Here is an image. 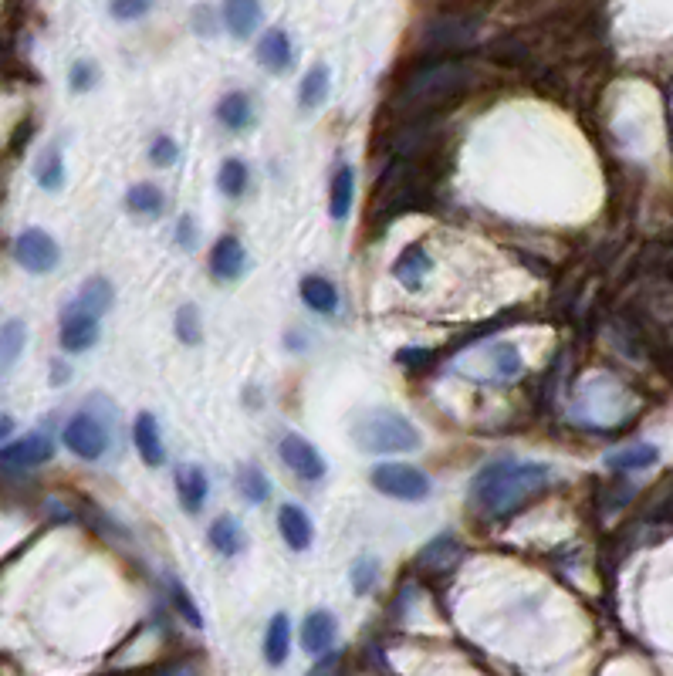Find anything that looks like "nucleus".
Segmentation results:
<instances>
[{"mask_svg":"<svg viewBox=\"0 0 673 676\" xmlns=\"http://www.w3.org/2000/svg\"><path fill=\"white\" fill-rule=\"evenodd\" d=\"M386 197V213H406L416 210L427 203V183H423V173L413 159H396L393 166L383 173L379 180V193L376 200Z\"/></svg>","mask_w":673,"mask_h":676,"instance_id":"obj_4","label":"nucleus"},{"mask_svg":"<svg viewBox=\"0 0 673 676\" xmlns=\"http://www.w3.org/2000/svg\"><path fill=\"white\" fill-rule=\"evenodd\" d=\"M51 453H55V443H51L44 433H31V437L11 443V447L0 450V467L7 470H28L38 464H48Z\"/></svg>","mask_w":673,"mask_h":676,"instance_id":"obj_10","label":"nucleus"},{"mask_svg":"<svg viewBox=\"0 0 673 676\" xmlns=\"http://www.w3.org/2000/svg\"><path fill=\"white\" fill-rule=\"evenodd\" d=\"M335 636H339V622H335L332 612H325V609L308 612L305 622H301V646H305V653H312V656L329 653L335 646Z\"/></svg>","mask_w":673,"mask_h":676,"instance_id":"obj_11","label":"nucleus"},{"mask_svg":"<svg viewBox=\"0 0 673 676\" xmlns=\"http://www.w3.org/2000/svg\"><path fill=\"white\" fill-rule=\"evenodd\" d=\"M474 71L464 61H433V65L413 71L396 92L393 109L403 112L406 119H420V115H433L444 102L457 99L467 85H471Z\"/></svg>","mask_w":673,"mask_h":676,"instance_id":"obj_2","label":"nucleus"},{"mask_svg":"<svg viewBox=\"0 0 673 676\" xmlns=\"http://www.w3.org/2000/svg\"><path fill=\"white\" fill-rule=\"evenodd\" d=\"M339 663H342L339 656H325L322 663L312 666V673H308V676H339Z\"/></svg>","mask_w":673,"mask_h":676,"instance_id":"obj_41","label":"nucleus"},{"mask_svg":"<svg viewBox=\"0 0 673 676\" xmlns=\"http://www.w3.org/2000/svg\"><path fill=\"white\" fill-rule=\"evenodd\" d=\"M149 11V0H112L109 4V14L115 21H136V17H143Z\"/></svg>","mask_w":673,"mask_h":676,"instance_id":"obj_37","label":"nucleus"},{"mask_svg":"<svg viewBox=\"0 0 673 676\" xmlns=\"http://www.w3.org/2000/svg\"><path fill=\"white\" fill-rule=\"evenodd\" d=\"M352 443H356L359 450L383 457V453H410L420 447L423 437L403 413L379 406V409L359 413V420L352 423Z\"/></svg>","mask_w":673,"mask_h":676,"instance_id":"obj_3","label":"nucleus"},{"mask_svg":"<svg viewBox=\"0 0 673 676\" xmlns=\"http://www.w3.org/2000/svg\"><path fill=\"white\" fill-rule=\"evenodd\" d=\"M373 487L396 501H423L430 497V477L410 464H379L373 470Z\"/></svg>","mask_w":673,"mask_h":676,"instance_id":"obj_5","label":"nucleus"},{"mask_svg":"<svg viewBox=\"0 0 673 676\" xmlns=\"http://www.w3.org/2000/svg\"><path fill=\"white\" fill-rule=\"evenodd\" d=\"M217 119L220 126L230 132H241L251 122V99L244 92H227L224 99L217 102Z\"/></svg>","mask_w":673,"mask_h":676,"instance_id":"obj_25","label":"nucleus"},{"mask_svg":"<svg viewBox=\"0 0 673 676\" xmlns=\"http://www.w3.org/2000/svg\"><path fill=\"white\" fill-rule=\"evenodd\" d=\"M474 34V24H457V21H437L433 28H427L423 34V44H430V48H450V44H464L467 38Z\"/></svg>","mask_w":673,"mask_h":676,"instance_id":"obj_31","label":"nucleus"},{"mask_svg":"<svg viewBox=\"0 0 673 676\" xmlns=\"http://www.w3.org/2000/svg\"><path fill=\"white\" fill-rule=\"evenodd\" d=\"M278 528H281V535H285L288 548H295V551L312 548V538H315L312 518H308V514L301 511L298 504H281V511H278Z\"/></svg>","mask_w":673,"mask_h":676,"instance_id":"obj_15","label":"nucleus"},{"mask_svg":"<svg viewBox=\"0 0 673 676\" xmlns=\"http://www.w3.org/2000/svg\"><path fill=\"white\" fill-rule=\"evenodd\" d=\"M352 197H356V173H352V166H339L332 173V183H329V213L335 220H345L352 210Z\"/></svg>","mask_w":673,"mask_h":676,"instance_id":"obj_18","label":"nucleus"},{"mask_svg":"<svg viewBox=\"0 0 673 676\" xmlns=\"http://www.w3.org/2000/svg\"><path fill=\"white\" fill-rule=\"evenodd\" d=\"M11 430H14V420H11V416H0V440L11 437Z\"/></svg>","mask_w":673,"mask_h":676,"instance_id":"obj_43","label":"nucleus"},{"mask_svg":"<svg viewBox=\"0 0 673 676\" xmlns=\"http://www.w3.org/2000/svg\"><path fill=\"white\" fill-rule=\"evenodd\" d=\"M149 159H153V166H173L176 163V142L170 136H159L153 146H149Z\"/></svg>","mask_w":673,"mask_h":676,"instance_id":"obj_39","label":"nucleus"},{"mask_svg":"<svg viewBox=\"0 0 673 676\" xmlns=\"http://www.w3.org/2000/svg\"><path fill=\"white\" fill-rule=\"evenodd\" d=\"M224 28L234 38H251L261 28V4L258 0H224Z\"/></svg>","mask_w":673,"mask_h":676,"instance_id":"obj_16","label":"nucleus"},{"mask_svg":"<svg viewBox=\"0 0 673 676\" xmlns=\"http://www.w3.org/2000/svg\"><path fill=\"white\" fill-rule=\"evenodd\" d=\"M278 453H281L285 467H288L295 477H301V480H322V477H325V460H322V453L315 450V443H308L305 437H298V433H288V437L281 440Z\"/></svg>","mask_w":673,"mask_h":676,"instance_id":"obj_9","label":"nucleus"},{"mask_svg":"<svg viewBox=\"0 0 673 676\" xmlns=\"http://www.w3.org/2000/svg\"><path fill=\"white\" fill-rule=\"evenodd\" d=\"M24 345H28V325L21 318H11V322L0 325V372H7L21 359Z\"/></svg>","mask_w":673,"mask_h":676,"instance_id":"obj_24","label":"nucleus"},{"mask_svg":"<svg viewBox=\"0 0 673 676\" xmlns=\"http://www.w3.org/2000/svg\"><path fill=\"white\" fill-rule=\"evenodd\" d=\"M548 474L545 464H515V460H498L477 474L471 494L487 514H511L521 504L531 501L538 491H545Z\"/></svg>","mask_w":673,"mask_h":676,"instance_id":"obj_1","label":"nucleus"},{"mask_svg":"<svg viewBox=\"0 0 673 676\" xmlns=\"http://www.w3.org/2000/svg\"><path fill=\"white\" fill-rule=\"evenodd\" d=\"M126 203L132 213H143V217H159V210H163V190H159L156 183H136L132 190L126 193Z\"/></svg>","mask_w":673,"mask_h":676,"instance_id":"obj_30","label":"nucleus"},{"mask_svg":"<svg viewBox=\"0 0 673 676\" xmlns=\"http://www.w3.org/2000/svg\"><path fill=\"white\" fill-rule=\"evenodd\" d=\"M376 575H379V562H376V558H359V562L352 565V592L366 595L376 585Z\"/></svg>","mask_w":673,"mask_h":676,"instance_id":"obj_35","label":"nucleus"},{"mask_svg":"<svg viewBox=\"0 0 673 676\" xmlns=\"http://www.w3.org/2000/svg\"><path fill=\"white\" fill-rule=\"evenodd\" d=\"M491 359H494V369H498L501 379H511V376H518V372H521V355L511 349V345H494Z\"/></svg>","mask_w":673,"mask_h":676,"instance_id":"obj_36","label":"nucleus"},{"mask_svg":"<svg viewBox=\"0 0 673 676\" xmlns=\"http://www.w3.org/2000/svg\"><path fill=\"white\" fill-rule=\"evenodd\" d=\"M325 95H329V68L315 65L305 78H301V85H298L301 109H318V105L325 102Z\"/></svg>","mask_w":673,"mask_h":676,"instance_id":"obj_29","label":"nucleus"},{"mask_svg":"<svg viewBox=\"0 0 673 676\" xmlns=\"http://www.w3.org/2000/svg\"><path fill=\"white\" fill-rule=\"evenodd\" d=\"M660 460V450L653 447V443H633V447H623V450H613L606 457V467L613 470H623V474H630V470H646L653 467Z\"/></svg>","mask_w":673,"mask_h":676,"instance_id":"obj_21","label":"nucleus"},{"mask_svg":"<svg viewBox=\"0 0 673 676\" xmlns=\"http://www.w3.org/2000/svg\"><path fill=\"white\" fill-rule=\"evenodd\" d=\"M34 176H38V183L44 186V190H61V183H65V163H61L58 149H48V153L38 159Z\"/></svg>","mask_w":673,"mask_h":676,"instance_id":"obj_32","label":"nucleus"},{"mask_svg":"<svg viewBox=\"0 0 673 676\" xmlns=\"http://www.w3.org/2000/svg\"><path fill=\"white\" fill-rule=\"evenodd\" d=\"M180 244L183 247H193L197 240H193V224H190V217H183L180 220Z\"/></svg>","mask_w":673,"mask_h":676,"instance_id":"obj_42","label":"nucleus"},{"mask_svg":"<svg viewBox=\"0 0 673 676\" xmlns=\"http://www.w3.org/2000/svg\"><path fill=\"white\" fill-rule=\"evenodd\" d=\"M14 257H17V264H21L24 271L48 274V271L58 268L61 251H58L55 237H51L48 230L28 227V230H21V237L14 240Z\"/></svg>","mask_w":673,"mask_h":676,"instance_id":"obj_7","label":"nucleus"},{"mask_svg":"<svg viewBox=\"0 0 673 676\" xmlns=\"http://www.w3.org/2000/svg\"><path fill=\"white\" fill-rule=\"evenodd\" d=\"M210 548H214L217 555H224V558L241 555L244 528H241V521H237L234 514H224V518H217L214 524H210Z\"/></svg>","mask_w":673,"mask_h":676,"instance_id":"obj_17","label":"nucleus"},{"mask_svg":"<svg viewBox=\"0 0 673 676\" xmlns=\"http://www.w3.org/2000/svg\"><path fill=\"white\" fill-rule=\"evenodd\" d=\"M301 301L312 311H318V315H332L339 308V291H335L332 281L308 274V278H301Z\"/></svg>","mask_w":673,"mask_h":676,"instance_id":"obj_19","label":"nucleus"},{"mask_svg":"<svg viewBox=\"0 0 673 676\" xmlns=\"http://www.w3.org/2000/svg\"><path fill=\"white\" fill-rule=\"evenodd\" d=\"M247 268V254L237 237H220L210 254V274L217 281H237Z\"/></svg>","mask_w":673,"mask_h":676,"instance_id":"obj_13","label":"nucleus"},{"mask_svg":"<svg viewBox=\"0 0 673 676\" xmlns=\"http://www.w3.org/2000/svg\"><path fill=\"white\" fill-rule=\"evenodd\" d=\"M132 443H136L139 457H143L149 467H159L166 460L163 437H159V423H156L153 413H139L136 416V423H132Z\"/></svg>","mask_w":673,"mask_h":676,"instance_id":"obj_14","label":"nucleus"},{"mask_svg":"<svg viewBox=\"0 0 673 676\" xmlns=\"http://www.w3.org/2000/svg\"><path fill=\"white\" fill-rule=\"evenodd\" d=\"M457 562H460V545L454 538L430 541V545L423 548V555H420V565L427 568V572H447V568H454Z\"/></svg>","mask_w":673,"mask_h":676,"instance_id":"obj_26","label":"nucleus"},{"mask_svg":"<svg viewBox=\"0 0 673 676\" xmlns=\"http://www.w3.org/2000/svg\"><path fill=\"white\" fill-rule=\"evenodd\" d=\"M58 376H51V382H68V369L65 366H55Z\"/></svg>","mask_w":673,"mask_h":676,"instance_id":"obj_44","label":"nucleus"},{"mask_svg":"<svg viewBox=\"0 0 673 676\" xmlns=\"http://www.w3.org/2000/svg\"><path fill=\"white\" fill-rule=\"evenodd\" d=\"M288 649H291V622L285 612H278L268 622V633H264V660H268V666H281L288 660Z\"/></svg>","mask_w":673,"mask_h":676,"instance_id":"obj_22","label":"nucleus"},{"mask_svg":"<svg viewBox=\"0 0 673 676\" xmlns=\"http://www.w3.org/2000/svg\"><path fill=\"white\" fill-rule=\"evenodd\" d=\"M72 305L82 311H92V315H102V311H109L112 305V284L105 278H88Z\"/></svg>","mask_w":673,"mask_h":676,"instance_id":"obj_28","label":"nucleus"},{"mask_svg":"<svg viewBox=\"0 0 673 676\" xmlns=\"http://www.w3.org/2000/svg\"><path fill=\"white\" fill-rule=\"evenodd\" d=\"M176 477V494H180V504L183 511L197 514L203 504H207V494H210V480L203 474V467L197 464H180L173 470Z\"/></svg>","mask_w":673,"mask_h":676,"instance_id":"obj_12","label":"nucleus"},{"mask_svg":"<svg viewBox=\"0 0 673 676\" xmlns=\"http://www.w3.org/2000/svg\"><path fill=\"white\" fill-rule=\"evenodd\" d=\"M430 257H427V251H423L420 244H413V247H406V251L400 254V261H396V268H393V274H396V281H403L406 288H420L423 284V278L430 274Z\"/></svg>","mask_w":673,"mask_h":676,"instance_id":"obj_23","label":"nucleus"},{"mask_svg":"<svg viewBox=\"0 0 673 676\" xmlns=\"http://www.w3.org/2000/svg\"><path fill=\"white\" fill-rule=\"evenodd\" d=\"M61 349L65 352H85L99 342V315L82 311L75 305H65L61 311Z\"/></svg>","mask_w":673,"mask_h":676,"instance_id":"obj_8","label":"nucleus"},{"mask_svg":"<svg viewBox=\"0 0 673 676\" xmlns=\"http://www.w3.org/2000/svg\"><path fill=\"white\" fill-rule=\"evenodd\" d=\"M217 183H220V193H224V197H241L247 190V166L241 159H224Z\"/></svg>","mask_w":673,"mask_h":676,"instance_id":"obj_33","label":"nucleus"},{"mask_svg":"<svg viewBox=\"0 0 673 676\" xmlns=\"http://www.w3.org/2000/svg\"><path fill=\"white\" fill-rule=\"evenodd\" d=\"M65 447L82 460H99L105 450H109V430L95 413H75L72 420L65 423V433H61Z\"/></svg>","mask_w":673,"mask_h":676,"instance_id":"obj_6","label":"nucleus"},{"mask_svg":"<svg viewBox=\"0 0 673 676\" xmlns=\"http://www.w3.org/2000/svg\"><path fill=\"white\" fill-rule=\"evenodd\" d=\"M95 82H99V75H95L92 61H78V65H72V88L75 92H88Z\"/></svg>","mask_w":673,"mask_h":676,"instance_id":"obj_40","label":"nucleus"},{"mask_svg":"<svg viewBox=\"0 0 673 676\" xmlns=\"http://www.w3.org/2000/svg\"><path fill=\"white\" fill-rule=\"evenodd\" d=\"M237 494H241L247 504H264L271 494V480L264 477L261 467L244 464L241 470H237Z\"/></svg>","mask_w":673,"mask_h":676,"instance_id":"obj_27","label":"nucleus"},{"mask_svg":"<svg viewBox=\"0 0 673 676\" xmlns=\"http://www.w3.org/2000/svg\"><path fill=\"white\" fill-rule=\"evenodd\" d=\"M170 592H173V602H176V609L183 612V619H187L190 626H197V629H200V626H203V619H200V609H197V606H193V602H190L187 589H183L180 582H173V589H170Z\"/></svg>","mask_w":673,"mask_h":676,"instance_id":"obj_38","label":"nucleus"},{"mask_svg":"<svg viewBox=\"0 0 673 676\" xmlns=\"http://www.w3.org/2000/svg\"><path fill=\"white\" fill-rule=\"evenodd\" d=\"M258 61L268 71H288L291 68V41H288V34L285 31H268L264 38L258 41Z\"/></svg>","mask_w":673,"mask_h":676,"instance_id":"obj_20","label":"nucleus"},{"mask_svg":"<svg viewBox=\"0 0 673 676\" xmlns=\"http://www.w3.org/2000/svg\"><path fill=\"white\" fill-rule=\"evenodd\" d=\"M176 335H180L183 345L200 342V315L193 305H183L180 311H176Z\"/></svg>","mask_w":673,"mask_h":676,"instance_id":"obj_34","label":"nucleus"}]
</instances>
